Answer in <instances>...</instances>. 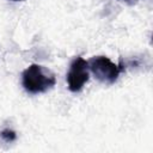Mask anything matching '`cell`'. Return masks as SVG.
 <instances>
[{
    "mask_svg": "<svg viewBox=\"0 0 153 153\" xmlns=\"http://www.w3.org/2000/svg\"><path fill=\"white\" fill-rule=\"evenodd\" d=\"M22 82L29 93L37 94L51 88L56 84V78L50 69L33 63L22 73Z\"/></svg>",
    "mask_w": 153,
    "mask_h": 153,
    "instance_id": "obj_1",
    "label": "cell"
},
{
    "mask_svg": "<svg viewBox=\"0 0 153 153\" xmlns=\"http://www.w3.org/2000/svg\"><path fill=\"white\" fill-rule=\"evenodd\" d=\"M88 62V68L94 74V76L105 84H112L117 80L121 68L116 63H114L106 56H94Z\"/></svg>",
    "mask_w": 153,
    "mask_h": 153,
    "instance_id": "obj_2",
    "label": "cell"
},
{
    "mask_svg": "<svg viewBox=\"0 0 153 153\" xmlns=\"http://www.w3.org/2000/svg\"><path fill=\"white\" fill-rule=\"evenodd\" d=\"M88 62L84 60L81 56H76L71 66L69 71L67 73V84L68 88L72 92L80 91L85 84L88 81Z\"/></svg>",
    "mask_w": 153,
    "mask_h": 153,
    "instance_id": "obj_3",
    "label": "cell"
},
{
    "mask_svg": "<svg viewBox=\"0 0 153 153\" xmlns=\"http://www.w3.org/2000/svg\"><path fill=\"white\" fill-rule=\"evenodd\" d=\"M0 135H1V137H2L6 142H11V141L16 140V137H17L16 133H14L13 130H11V129H4V130L0 133Z\"/></svg>",
    "mask_w": 153,
    "mask_h": 153,
    "instance_id": "obj_4",
    "label": "cell"
},
{
    "mask_svg": "<svg viewBox=\"0 0 153 153\" xmlns=\"http://www.w3.org/2000/svg\"><path fill=\"white\" fill-rule=\"evenodd\" d=\"M118 1L124 2V4H128V5H134V4H136L139 0H118Z\"/></svg>",
    "mask_w": 153,
    "mask_h": 153,
    "instance_id": "obj_5",
    "label": "cell"
},
{
    "mask_svg": "<svg viewBox=\"0 0 153 153\" xmlns=\"http://www.w3.org/2000/svg\"><path fill=\"white\" fill-rule=\"evenodd\" d=\"M11 1H23V0H11Z\"/></svg>",
    "mask_w": 153,
    "mask_h": 153,
    "instance_id": "obj_6",
    "label": "cell"
}]
</instances>
